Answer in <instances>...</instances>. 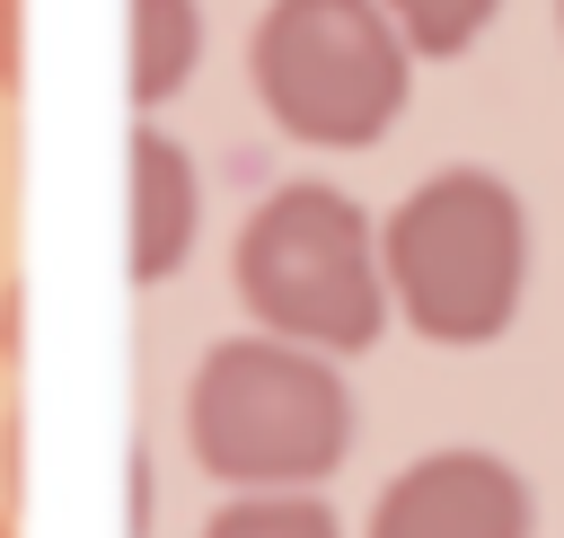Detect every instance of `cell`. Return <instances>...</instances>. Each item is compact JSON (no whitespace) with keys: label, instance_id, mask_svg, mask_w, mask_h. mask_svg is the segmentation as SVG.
I'll return each mask as SVG.
<instances>
[{"label":"cell","instance_id":"6da1fadb","mask_svg":"<svg viewBox=\"0 0 564 538\" xmlns=\"http://www.w3.org/2000/svg\"><path fill=\"white\" fill-rule=\"evenodd\" d=\"M185 450L220 485H326L352 450V388L335 353L291 335H229L194 362Z\"/></svg>","mask_w":564,"mask_h":538},{"label":"cell","instance_id":"7a4b0ae2","mask_svg":"<svg viewBox=\"0 0 564 538\" xmlns=\"http://www.w3.org/2000/svg\"><path fill=\"white\" fill-rule=\"evenodd\" d=\"M388 291L423 344H494L529 282V212L485 168H441L379 229Z\"/></svg>","mask_w":564,"mask_h":538},{"label":"cell","instance_id":"3957f363","mask_svg":"<svg viewBox=\"0 0 564 538\" xmlns=\"http://www.w3.org/2000/svg\"><path fill=\"white\" fill-rule=\"evenodd\" d=\"M238 300L264 335L361 353L388 326V265L352 194L335 185H273L238 229Z\"/></svg>","mask_w":564,"mask_h":538},{"label":"cell","instance_id":"277c9868","mask_svg":"<svg viewBox=\"0 0 564 538\" xmlns=\"http://www.w3.org/2000/svg\"><path fill=\"white\" fill-rule=\"evenodd\" d=\"M414 44L379 0H273L247 35V79L291 141L361 150L405 106Z\"/></svg>","mask_w":564,"mask_h":538},{"label":"cell","instance_id":"5b68a950","mask_svg":"<svg viewBox=\"0 0 564 538\" xmlns=\"http://www.w3.org/2000/svg\"><path fill=\"white\" fill-rule=\"evenodd\" d=\"M370 538H529V485L494 450H432L370 503Z\"/></svg>","mask_w":564,"mask_h":538},{"label":"cell","instance_id":"8992f818","mask_svg":"<svg viewBox=\"0 0 564 538\" xmlns=\"http://www.w3.org/2000/svg\"><path fill=\"white\" fill-rule=\"evenodd\" d=\"M194 229H203L194 159H185L159 123H141V132H132V282H167V273L185 265Z\"/></svg>","mask_w":564,"mask_h":538},{"label":"cell","instance_id":"52a82bcc","mask_svg":"<svg viewBox=\"0 0 564 538\" xmlns=\"http://www.w3.org/2000/svg\"><path fill=\"white\" fill-rule=\"evenodd\" d=\"M203 62V9L194 0H132V106H167Z\"/></svg>","mask_w":564,"mask_h":538},{"label":"cell","instance_id":"ba28073f","mask_svg":"<svg viewBox=\"0 0 564 538\" xmlns=\"http://www.w3.org/2000/svg\"><path fill=\"white\" fill-rule=\"evenodd\" d=\"M203 538H344V529L308 485H247L238 503L203 520Z\"/></svg>","mask_w":564,"mask_h":538},{"label":"cell","instance_id":"9c48e42d","mask_svg":"<svg viewBox=\"0 0 564 538\" xmlns=\"http://www.w3.org/2000/svg\"><path fill=\"white\" fill-rule=\"evenodd\" d=\"M388 18H397V35L423 53V62H449V53H467L476 35H485V18L502 9V0H379Z\"/></svg>","mask_w":564,"mask_h":538},{"label":"cell","instance_id":"30bf717a","mask_svg":"<svg viewBox=\"0 0 564 538\" xmlns=\"http://www.w3.org/2000/svg\"><path fill=\"white\" fill-rule=\"evenodd\" d=\"M26 79V0H0V97H18Z\"/></svg>","mask_w":564,"mask_h":538},{"label":"cell","instance_id":"8fae6325","mask_svg":"<svg viewBox=\"0 0 564 538\" xmlns=\"http://www.w3.org/2000/svg\"><path fill=\"white\" fill-rule=\"evenodd\" d=\"M555 26H564V0H555Z\"/></svg>","mask_w":564,"mask_h":538},{"label":"cell","instance_id":"7c38bea8","mask_svg":"<svg viewBox=\"0 0 564 538\" xmlns=\"http://www.w3.org/2000/svg\"><path fill=\"white\" fill-rule=\"evenodd\" d=\"M0 538H9V520H0Z\"/></svg>","mask_w":564,"mask_h":538}]
</instances>
